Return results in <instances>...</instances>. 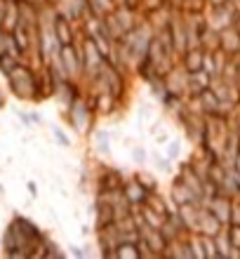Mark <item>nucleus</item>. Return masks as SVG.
I'll return each instance as SVG.
<instances>
[{"label":"nucleus","instance_id":"nucleus-1","mask_svg":"<svg viewBox=\"0 0 240 259\" xmlns=\"http://www.w3.org/2000/svg\"><path fill=\"white\" fill-rule=\"evenodd\" d=\"M0 102H3V97H0Z\"/></svg>","mask_w":240,"mask_h":259}]
</instances>
